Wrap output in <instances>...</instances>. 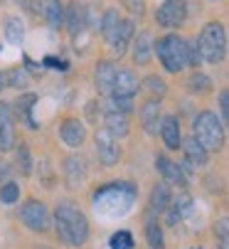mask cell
Returning a JSON list of instances; mask_svg holds the SVG:
<instances>
[{"label":"cell","instance_id":"484cf974","mask_svg":"<svg viewBox=\"0 0 229 249\" xmlns=\"http://www.w3.org/2000/svg\"><path fill=\"white\" fill-rule=\"evenodd\" d=\"M5 37L10 45H20L25 37V22L20 18H8L5 20Z\"/></svg>","mask_w":229,"mask_h":249},{"label":"cell","instance_id":"3957f363","mask_svg":"<svg viewBox=\"0 0 229 249\" xmlns=\"http://www.w3.org/2000/svg\"><path fill=\"white\" fill-rule=\"evenodd\" d=\"M197 50H200L202 62L207 64H219L227 57V30L222 22L212 20L202 27L197 37Z\"/></svg>","mask_w":229,"mask_h":249},{"label":"cell","instance_id":"9a60e30c","mask_svg":"<svg viewBox=\"0 0 229 249\" xmlns=\"http://www.w3.org/2000/svg\"><path fill=\"white\" fill-rule=\"evenodd\" d=\"M104 128H106L113 138H126V136L131 133L128 114H123V111H113V109H106V114H104Z\"/></svg>","mask_w":229,"mask_h":249},{"label":"cell","instance_id":"e0dca14e","mask_svg":"<svg viewBox=\"0 0 229 249\" xmlns=\"http://www.w3.org/2000/svg\"><path fill=\"white\" fill-rule=\"evenodd\" d=\"M160 121H163V116H160V101H158V99L145 101V104L141 106V126H143L150 136H156L158 128H160Z\"/></svg>","mask_w":229,"mask_h":249},{"label":"cell","instance_id":"d6a6232c","mask_svg":"<svg viewBox=\"0 0 229 249\" xmlns=\"http://www.w3.org/2000/svg\"><path fill=\"white\" fill-rule=\"evenodd\" d=\"M18 168L22 170V175H30L32 173V158H30L27 143H20L18 146Z\"/></svg>","mask_w":229,"mask_h":249},{"label":"cell","instance_id":"5bb4252c","mask_svg":"<svg viewBox=\"0 0 229 249\" xmlns=\"http://www.w3.org/2000/svg\"><path fill=\"white\" fill-rule=\"evenodd\" d=\"M138 79L131 69H116V79H113V89L108 96H128L133 99L138 94Z\"/></svg>","mask_w":229,"mask_h":249},{"label":"cell","instance_id":"d4e9b609","mask_svg":"<svg viewBox=\"0 0 229 249\" xmlns=\"http://www.w3.org/2000/svg\"><path fill=\"white\" fill-rule=\"evenodd\" d=\"M180 143H182V148H185V158L193 163V165H205V163H207V151L195 141V136L187 138V141H180Z\"/></svg>","mask_w":229,"mask_h":249},{"label":"cell","instance_id":"f35d334b","mask_svg":"<svg viewBox=\"0 0 229 249\" xmlns=\"http://www.w3.org/2000/svg\"><path fill=\"white\" fill-rule=\"evenodd\" d=\"M45 67H52V69H62V72H67V69H69V64H67L64 59H59V57H45Z\"/></svg>","mask_w":229,"mask_h":249},{"label":"cell","instance_id":"ba28073f","mask_svg":"<svg viewBox=\"0 0 229 249\" xmlns=\"http://www.w3.org/2000/svg\"><path fill=\"white\" fill-rule=\"evenodd\" d=\"M64 18H67V30L71 37H79V35L87 32L89 27V10L84 3H79V0H71V3L67 5L64 10Z\"/></svg>","mask_w":229,"mask_h":249},{"label":"cell","instance_id":"4316f807","mask_svg":"<svg viewBox=\"0 0 229 249\" xmlns=\"http://www.w3.org/2000/svg\"><path fill=\"white\" fill-rule=\"evenodd\" d=\"M145 237H148V244L150 249H165V237H163V230L156 220H148L145 225Z\"/></svg>","mask_w":229,"mask_h":249},{"label":"cell","instance_id":"ffe728a7","mask_svg":"<svg viewBox=\"0 0 229 249\" xmlns=\"http://www.w3.org/2000/svg\"><path fill=\"white\" fill-rule=\"evenodd\" d=\"M170 202H173V200H170ZM190 210H193V200H190L187 193H180V195L175 197V202L168 205V210H165V212H168V225H177Z\"/></svg>","mask_w":229,"mask_h":249},{"label":"cell","instance_id":"e575fe53","mask_svg":"<svg viewBox=\"0 0 229 249\" xmlns=\"http://www.w3.org/2000/svg\"><path fill=\"white\" fill-rule=\"evenodd\" d=\"M18 197H20V188L15 183H5L3 188H0V202L13 205V202H18Z\"/></svg>","mask_w":229,"mask_h":249},{"label":"cell","instance_id":"d590c367","mask_svg":"<svg viewBox=\"0 0 229 249\" xmlns=\"http://www.w3.org/2000/svg\"><path fill=\"white\" fill-rule=\"evenodd\" d=\"M123 8L133 15V18H141L145 13V0H123Z\"/></svg>","mask_w":229,"mask_h":249},{"label":"cell","instance_id":"4fadbf2b","mask_svg":"<svg viewBox=\"0 0 229 249\" xmlns=\"http://www.w3.org/2000/svg\"><path fill=\"white\" fill-rule=\"evenodd\" d=\"M113 79H116V64L111 59H101L96 62V69H94V82H96V89L101 96H108L111 89H113Z\"/></svg>","mask_w":229,"mask_h":249},{"label":"cell","instance_id":"b9f144b4","mask_svg":"<svg viewBox=\"0 0 229 249\" xmlns=\"http://www.w3.org/2000/svg\"><path fill=\"white\" fill-rule=\"evenodd\" d=\"M0 89H3V74H0Z\"/></svg>","mask_w":229,"mask_h":249},{"label":"cell","instance_id":"9c48e42d","mask_svg":"<svg viewBox=\"0 0 229 249\" xmlns=\"http://www.w3.org/2000/svg\"><path fill=\"white\" fill-rule=\"evenodd\" d=\"M94 143H96V156L104 165H116L119 158H121V148L116 143V138H113L106 128L104 131H96L94 136Z\"/></svg>","mask_w":229,"mask_h":249},{"label":"cell","instance_id":"60d3db41","mask_svg":"<svg viewBox=\"0 0 229 249\" xmlns=\"http://www.w3.org/2000/svg\"><path fill=\"white\" fill-rule=\"evenodd\" d=\"M5 175H8V165L0 163V178H5Z\"/></svg>","mask_w":229,"mask_h":249},{"label":"cell","instance_id":"277c9868","mask_svg":"<svg viewBox=\"0 0 229 249\" xmlns=\"http://www.w3.org/2000/svg\"><path fill=\"white\" fill-rule=\"evenodd\" d=\"M195 141L210 153H219L224 148V124L212 111H200L193 124Z\"/></svg>","mask_w":229,"mask_h":249},{"label":"cell","instance_id":"ac0fdd59","mask_svg":"<svg viewBox=\"0 0 229 249\" xmlns=\"http://www.w3.org/2000/svg\"><path fill=\"white\" fill-rule=\"evenodd\" d=\"M158 133L163 136L165 146H168L170 151H175V148L180 146V141H182V136H180V121H177V116H165V119L160 121V128H158Z\"/></svg>","mask_w":229,"mask_h":249},{"label":"cell","instance_id":"7a4b0ae2","mask_svg":"<svg viewBox=\"0 0 229 249\" xmlns=\"http://www.w3.org/2000/svg\"><path fill=\"white\" fill-rule=\"evenodd\" d=\"M57 237L69 247H82L89 239V220L74 202H59L54 210Z\"/></svg>","mask_w":229,"mask_h":249},{"label":"cell","instance_id":"7402d4cb","mask_svg":"<svg viewBox=\"0 0 229 249\" xmlns=\"http://www.w3.org/2000/svg\"><path fill=\"white\" fill-rule=\"evenodd\" d=\"M170 200H173V193H170V185L168 183H158L156 188H153V193H150V212H165L168 210V205H170Z\"/></svg>","mask_w":229,"mask_h":249},{"label":"cell","instance_id":"5b68a950","mask_svg":"<svg viewBox=\"0 0 229 249\" xmlns=\"http://www.w3.org/2000/svg\"><path fill=\"white\" fill-rule=\"evenodd\" d=\"M153 52L158 54L160 64L173 74L182 72V69L187 67V62H185V40L180 37V35H163V37H158V42L153 45Z\"/></svg>","mask_w":229,"mask_h":249},{"label":"cell","instance_id":"cb8c5ba5","mask_svg":"<svg viewBox=\"0 0 229 249\" xmlns=\"http://www.w3.org/2000/svg\"><path fill=\"white\" fill-rule=\"evenodd\" d=\"M64 178H67L69 188H76L84 180V163L79 158H67L64 160Z\"/></svg>","mask_w":229,"mask_h":249},{"label":"cell","instance_id":"2e32d148","mask_svg":"<svg viewBox=\"0 0 229 249\" xmlns=\"http://www.w3.org/2000/svg\"><path fill=\"white\" fill-rule=\"evenodd\" d=\"M131 40H133V20H121L119 22V27L113 30V35L106 40L108 45H111V50L116 52L119 57L121 54H126V50H128V45H131Z\"/></svg>","mask_w":229,"mask_h":249},{"label":"cell","instance_id":"4dcf8cb0","mask_svg":"<svg viewBox=\"0 0 229 249\" xmlns=\"http://www.w3.org/2000/svg\"><path fill=\"white\" fill-rule=\"evenodd\" d=\"M143 89H145L148 94H153V96H158V99L168 91V87H165V82H163L160 77H145V79H143Z\"/></svg>","mask_w":229,"mask_h":249},{"label":"cell","instance_id":"7bdbcfd3","mask_svg":"<svg viewBox=\"0 0 229 249\" xmlns=\"http://www.w3.org/2000/svg\"><path fill=\"white\" fill-rule=\"evenodd\" d=\"M193 249H202V247H193Z\"/></svg>","mask_w":229,"mask_h":249},{"label":"cell","instance_id":"ab89813d","mask_svg":"<svg viewBox=\"0 0 229 249\" xmlns=\"http://www.w3.org/2000/svg\"><path fill=\"white\" fill-rule=\"evenodd\" d=\"M227 225H229V222H227V217H224V220H219V225L214 227V232L219 234V242H222V249H227Z\"/></svg>","mask_w":229,"mask_h":249},{"label":"cell","instance_id":"8992f818","mask_svg":"<svg viewBox=\"0 0 229 249\" xmlns=\"http://www.w3.org/2000/svg\"><path fill=\"white\" fill-rule=\"evenodd\" d=\"M20 220L27 230L32 232H45L50 227V212L45 207V202L40 200H27L22 207H20Z\"/></svg>","mask_w":229,"mask_h":249},{"label":"cell","instance_id":"f546056e","mask_svg":"<svg viewBox=\"0 0 229 249\" xmlns=\"http://www.w3.org/2000/svg\"><path fill=\"white\" fill-rule=\"evenodd\" d=\"M187 89L193 94H207V91H212V79L205 77L202 72H195L193 77L187 79Z\"/></svg>","mask_w":229,"mask_h":249},{"label":"cell","instance_id":"f1b7e54d","mask_svg":"<svg viewBox=\"0 0 229 249\" xmlns=\"http://www.w3.org/2000/svg\"><path fill=\"white\" fill-rule=\"evenodd\" d=\"M119 22H121V18H119V10L108 8V10L104 13V18H101V35H104V40H108V37H111V35H113V30L119 27Z\"/></svg>","mask_w":229,"mask_h":249},{"label":"cell","instance_id":"7c38bea8","mask_svg":"<svg viewBox=\"0 0 229 249\" xmlns=\"http://www.w3.org/2000/svg\"><path fill=\"white\" fill-rule=\"evenodd\" d=\"M59 138L64 141L67 146L79 148L84 141H87V126H84L79 119H67V121H62V126H59Z\"/></svg>","mask_w":229,"mask_h":249},{"label":"cell","instance_id":"52a82bcc","mask_svg":"<svg viewBox=\"0 0 229 249\" xmlns=\"http://www.w3.org/2000/svg\"><path fill=\"white\" fill-rule=\"evenodd\" d=\"M187 18V5L185 0H163V5L156 10V22L170 30H177Z\"/></svg>","mask_w":229,"mask_h":249},{"label":"cell","instance_id":"836d02e7","mask_svg":"<svg viewBox=\"0 0 229 249\" xmlns=\"http://www.w3.org/2000/svg\"><path fill=\"white\" fill-rule=\"evenodd\" d=\"M108 109L131 114L133 111V99H128V96H108Z\"/></svg>","mask_w":229,"mask_h":249},{"label":"cell","instance_id":"8fae6325","mask_svg":"<svg viewBox=\"0 0 229 249\" xmlns=\"http://www.w3.org/2000/svg\"><path fill=\"white\" fill-rule=\"evenodd\" d=\"M15 143V116L10 104L0 101V151H10Z\"/></svg>","mask_w":229,"mask_h":249},{"label":"cell","instance_id":"6da1fadb","mask_svg":"<svg viewBox=\"0 0 229 249\" xmlns=\"http://www.w3.org/2000/svg\"><path fill=\"white\" fill-rule=\"evenodd\" d=\"M91 202L104 217H123L136 205V188L131 183H108L94 193Z\"/></svg>","mask_w":229,"mask_h":249},{"label":"cell","instance_id":"44dd1931","mask_svg":"<svg viewBox=\"0 0 229 249\" xmlns=\"http://www.w3.org/2000/svg\"><path fill=\"white\" fill-rule=\"evenodd\" d=\"M131 42H133V62H136V64H148V62H150V52H153L148 30H141L138 37H133Z\"/></svg>","mask_w":229,"mask_h":249},{"label":"cell","instance_id":"30bf717a","mask_svg":"<svg viewBox=\"0 0 229 249\" xmlns=\"http://www.w3.org/2000/svg\"><path fill=\"white\" fill-rule=\"evenodd\" d=\"M32 10L40 15L52 30H57L64 22V5L59 3V0H35Z\"/></svg>","mask_w":229,"mask_h":249},{"label":"cell","instance_id":"ee69618b","mask_svg":"<svg viewBox=\"0 0 229 249\" xmlns=\"http://www.w3.org/2000/svg\"><path fill=\"white\" fill-rule=\"evenodd\" d=\"M42 249H47V247H42Z\"/></svg>","mask_w":229,"mask_h":249},{"label":"cell","instance_id":"d6986e66","mask_svg":"<svg viewBox=\"0 0 229 249\" xmlns=\"http://www.w3.org/2000/svg\"><path fill=\"white\" fill-rule=\"evenodd\" d=\"M156 168H158L160 175L165 178V183H173V185H182V183H185V175H182L180 165L173 163L168 156H158V158H156Z\"/></svg>","mask_w":229,"mask_h":249},{"label":"cell","instance_id":"83f0119b","mask_svg":"<svg viewBox=\"0 0 229 249\" xmlns=\"http://www.w3.org/2000/svg\"><path fill=\"white\" fill-rule=\"evenodd\" d=\"M133 247H136V242H133V234L128 230L113 232L108 239V249H133Z\"/></svg>","mask_w":229,"mask_h":249},{"label":"cell","instance_id":"1f68e13d","mask_svg":"<svg viewBox=\"0 0 229 249\" xmlns=\"http://www.w3.org/2000/svg\"><path fill=\"white\" fill-rule=\"evenodd\" d=\"M185 62H187V67H193V69L200 67L202 57H200V50H197V40L185 42Z\"/></svg>","mask_w":229,"mask_h":249},{"label":"cell","instance_id":"74e56055","mask_svg":"<svg viewBox=\"0 0 229 249\" xmlns=\"http://www.w3.org/2000/svg\"><path fill=\"white\" fill-rule=\"evenodd\" d=\"M219 116L222 124L229 119V91H219Z\"/></svg>","mask_w":229,"mask_h":249},{"label":"cell","instance_id":"8d00e7d4","mask_svg":"<svg viewBox=\"0 0 229 249\" xmlns=\"http://www.w3.org/2000/svg\"><path fill=\"white\" fill-rule=\"evenodd\" d=\"M27 74H25V69H15L13 72V77H10V87H15V89H25L27 87Z\"/></svg>","mask_w":229,"mask_h":249},{"label":"cell","instance_id":"603a6c76","mask_svg":"<svg viewBox=\"0 0 229 249\" xmlns=\"http://www.w3.org/2000/svg\"><path fill=\"white\" fill-rule=\"evenodd\" d=\"M37 104V96L35 94H20L18 101H15V109H18V116L30 126V128H37V121L32 119V106Z\"/></svg>","mask_w":229,"mask_h":249}]
</instances>
